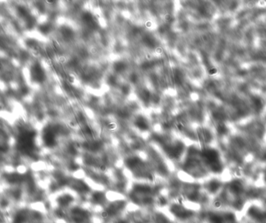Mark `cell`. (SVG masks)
I'll return each mask as SVG.
<instances>
[{
	"instance_id": "obj_1",
	"label": "cell",
	"mask_w": 266,
	"mask_h": 223,
	"mask_svg": "<svg viewBox=\"0 0 266 223\" xmlns=\"http://www.w3.org/2000/svg\"><path fill=\"white\" fill-rule=\"evenodd\" d=\"M171 211H173V213H174L177 215V217L181 218V219H186V218H188L191 215L190 211H187V210L183 208L181 206H173L171 208Z\"/></svg>"
},
{
	"instance_id": "obj_9",
	"label": "cell",
	"mask_w": 266,
	"mask_h": 223,
	"mask_svg": "<svg viewBox=\"0 0 266 223\" xmlns=\"http://www.w3.org/2000/svg\"><path fill=\"white\" fill-rule=\"evenodd\" d=\"M217 131H218V132H219V134H224V133H226V131H227V128L225 127L224 125L221 124L219 125L218 128H217Z\"/></svg>"
},
{
	"instance_id": "obj_5",
	"label": "cell",
	"mask_w": 266,
	"mask_h": 223,
	"mask_svg": "<svg viewBox=\"0 0 266 223\" xmlns=\"http://www.w3.org/2000/svg\"><path fill=\"white\" fill-rule=\"evenodd\" d=\"M230 189L233 193H235V194H238V193H240V192L241 191V189H242V185H241V183L240 182L235 181L231 184Z\"/></svg>"
},
{
	"instance_id": "obj_4",
	"label": "cell",
	"mask_w": 266,
	"mask_h": 223,
	"mask_svg": "<svg viewBox=\"0 0 266 223\" xmlns=\"http://www.w3.org/2000/svg\"><path fill=\"white\" fill-rule=\"evenodd\" d=\"M26 219V213L24 211L17 212L16 217L14 219V223H24Z\"/></svg>"
},
{
	"instance_id": "obj_8",
	"label": "cell",
	"mask_w": 266,
	"mask_h": 223,
	"mask_svg": "<svg viewBox=\"0 0 266 223\" xmlns=\"http://www.w3.org/2000/svg\"><path fill=\"white\" fill-rule=\"evenodd\" d=\"M93 200L97 203L101 202L104 200V194L101 193H96L93 195Z\"/></svg>"
},
{
	"instance_id": "obj_11",
	"label": "cell",
	"mask_w": 266,
	"mask_h": 223,
	"mask_svg": "<svg viewBox=\"0 0 266 223\" xmlns=\"http://www.w3.org/2000/svg\"><path fill=\"white\" fill-rule=\"evenodd\" d=\"M159 202H160V204L161 205H164V204H166V203H167V201H166V200L164 199V198H160Z\"/></svg>"
},
{
	"instance_id": "obj_3",
	"label": "cell",
	"mask_w": 266,
	"mask_h": 223,
	"mask_svg": "<svg viewBox=\"0 0 266 223\" xmlns=\"http://www.w3.org/2000/svg\"><path fill=\"white\" fill-rule=\"evenodd\" d=\"M71 201H73V198L71 196L69 195V194H65V195L61 196L58 199V202H59V205L61 206H66L68 205Z\"/></svg>"
},
{
	"instance_id": "obj_6",
	"label": "cell",
	"mask_w": 266,
	"mask_h": 223,
	"mask_svg": "<svg viewBox=\"0 0 266 223\" xmlns=\"http://www.w3.org/2000/svg\"><path fill=\"white\" fill-rule=\"evenodd\" d=\"M209 219H210L211 223H223L225 220L223 216H220L218 215H211Z\"/></svg>"
},
{
	"instance_id": "obj_10",
	"label": "cell",
	"mask_w": 266,
	"mask_h": 223,
	"mask_svg": "<svg viewBox=\"0 0 266 223\" xmlns=\"http://www.w3.org/2000/svg\"><path fill=\"white\" fill-rule=\"evenodd\" d=\"M13 196L14 198H16V199H18V198H20V190H16L15 192H13Z\"/></svg>"
},
{
	"instance_id": "obj_12",
	"label": "cell",
	"mask_w": 266,
	"mask_h": 223,
	"mask_svg": "<svg viewBox=\"0 0 266 223\" xmlns=\"http://www.w3.org/2000/svg\"><path fill=\"white\" fill-rule=\"evenodd\" d=\"M0 204H1V205H2V207H6V206L8 204V202L6 201H5V200H2Z\"/></svg>"
},
{
	"instance_id": "obj_7",
	"label": "cell",
	"mask_w": 266,
	"mask_h": 223,
	"mask_svg": "<svg viewBox=\"0 0 266 223\" xmlns=\"http://www.w3.org/2000/svg\"><path fill=\"white\" fill-rule=\"evenodd\" d=\"M219 183L216 180H213L211 181L209 184V189L210 190V192L212 193H215L217 189H219Z\"/></svg>"
},
{
	"instance_id": "obj_2",
	"label": "cell",
	"mask_w": 266,
	"mask_h": 223,
	"mask_svg": "<svg viewBox=\"0 0 266 223\" xmlns=\"http://www.w3.org/2000/svg\"><path fill=\"white\" fill-rule=\"evenodd\" d=\"M135 125L141 131H146L149 128V124L146 119L143 116H139L135 121Z\"/></svg>"
}]
</instances>
